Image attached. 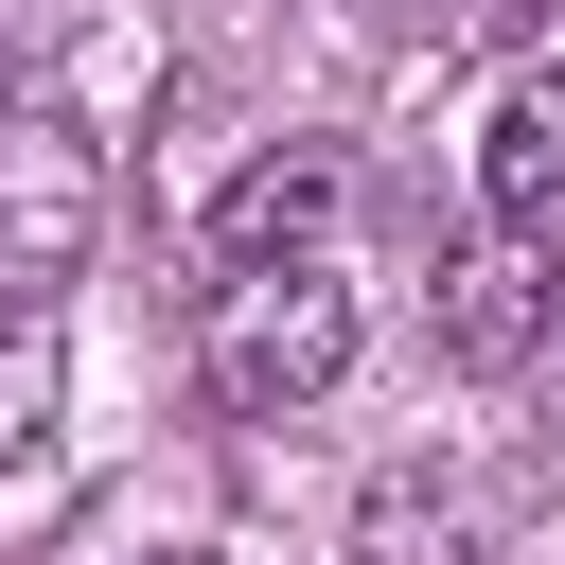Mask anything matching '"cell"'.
I'll return each instance as SVG.
<instances>
[{
    "mask_svg": "<svg viewBox=\"0 0 565 565\" xmlns=\"http://www.w3.org/2000/svg\"><path fill=\"white\" fill-rule=\"evenodd\" d=\"M424 335H441L459 371H530V353L565 335V265H547V230H477V247H441V265H424Z\"/></svg>",
    "mask_w": 565,
    "mask_h": 565,
    "instance_id": "cell-3",
    "label": "cell"
},
{
    "mask_svg": "<svg viewBox=\"0 0 565 565\" xmlns=\"http://www.w3.org/2000/svg\"><path fill=\"white\" fill-rule=\"evenodd\" d=\"M424 35H459V53H494V71H512V53H565L547 0H424Z\"/></svg>",
    "mask_w": 565,
    "mask_h": 565,
    "instance_id": "cell-8",
    "label": "cell"
},
{
    "mask_svg": "<svg viewBox=\"0 0 565 565\" xmlns=\"http://www.w3.org/2000/svg\"><path fill=\"white\" fill-rule=\"evenodd\" d=\"M53 406H71V335H53V300H0V459H35Z\"/></svg>",
    "mask_w": 565,
    "mask_h": 565,
    "instance_id": "cell-7",
    "label": "cell"
},
{
    "mask_svg": "<svg viewBox=\"0 0 565 565\" xmlns=\"http://www.w3.org/2000/svg\"><path fill=\"white\" fill-rule=\"evenodd\" d=\"M353 565H494V494L459 459H388L353 494Z\"/></svg>",
    "mask_w": 565,
    "mask_h": 565,
    "instance_id": "cell-6",
    "label": "cell"
},
{
    "mask_svg": "<svg viewBox=\"0 0 565 565\" xmlns=\"http://www.w3.org/2000/svg\"><path fill=\"white\" fill-rule=\"evenodd\" d=\"M335 212H353V159L335 141H265L212 194V265H335Z\"/></svg>",
    "mask_w": 565,
    "mask_h": 565,
    "instance_id": "cell-4",
    "label": "cell"
},
{
    "mask_svg": "<svg viewBox=\"0 0 565 565\" xmlns=\"http://www.w3.org/2000/svg\"><path fill=\"white\" fill-rule=\"evenodd\" d=\"M141 565H194V547H141Z\"/></svg>",
    "mask_w": 565,
    "mask_h": 565,
    "instance_id": "cell-9",
    "label": "cell"
},
{
    "mask_svg": "<svg viewBox=\"0 0 565 565\" xmlns=\"http://www.w3.org/2000/svg\"><path fill=\"white\" fill-rule=\"evenodd\" d=\"M194 371H212V406H230V424L318 406V388L353 371V282H335V265H230V282H212Z\"/></svg>",
    "mask_w": 565,
    "mask_h": 565,
    "instance_id": "cell-1",
    "label": "cell"
},
{
    "mask_svg": "<svg viewBox=\"0 0 565 565\" xmlns=\"http://www.w3.org/2000/svg\"><path fill=\"white\" fill-rule=\"evenodd\" d=\"M106 247V159H88V124H0V300H53L71 265Z\"/></svg>",
    "mask_w": 565,
    "mask_h": 565,
    "instance_id": "cell-2",
    "label": "cell"
},
{
    "mask_svg": "<svg viewBox=\"0 0 565 565\" xmlns=\"http://www.w3.org/2000/svg\"><path fill=\"white\" fill-rule=\"evenodd\" d=\"M477 212L494 230H565V53H512L477 106Z\"/></svg>",
    "mask_w": 565,
    "mask_h": 565,
    "instance_id": "cell-5",
    "label": "cell"
}]
</instances>
